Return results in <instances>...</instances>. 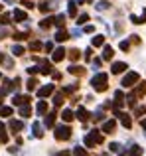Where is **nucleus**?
I'll return each mask as SVG.
<instances>
[{
    "label": "nucleus",
    "mask_w": 146,
    "mask_h": 156,
    "mask_svg": "<svg viewBox=\"0 0 146 156\" xmlns=\"http://www.w3.org/2000/svg\"><path fill=\"white\" fill-rule=\"evenodd\" d=\"M107 81H109L107 73H97V75L91 79V85H93V89H95V91L103 93L105 89H107Z\"/></svg>",
    "instance_id": "1"
},
{
    "label": "nucleus",
    "mask_w": 146,
    "mask_h": 156,
    "mask_svg": "<svg viewBox=\"0 0 146 156\" xmlns=\"http://www.w3.org/2000/svg\"><path fill=\"white\" fill-rule=\"evenodd\" d=\"M69 136H71V129L67 125L55 126V138H57V140H69Z\"/></svg>",
    "instance_id": "2"
},
{
    "label": "nucleus",
    "mask_w": 146,
    "mask_h": 156,
    "mask_svg": "<svg viewBox=\"0 0 146 156\" xmlns=\"http://www.w3.org/2000/svg\"><path fill=\"white\" fill-rule=\"evenodd\" d=\"M103 142V136L99 134V130H93V133H89L87 136H85V144L89 146V148H93L95 144H101Z\"/></svg>",
    "instance_id": "3"
},
{
    "label": "nucleus",
    "mask_w": 146,
    "mask_h": 156,
    "mask_svg": "<svg viewBox=\"0 0 146 156\" xmlns=\"http://www.w3.org/2000/svg\"><path fill=\"white\" fill-rule=\"evenodd\" d=\"M138 79H140V75L136 71L127 73V75H124V79H123V87H132L134 83H138Z\"/></svg>",
    "instance_id": "4"
},
{
    "label": "nucleus",
    "mask_w": 146,
    "mask_h": 156,
    "mask_svg": "<svg viewBox=\"0 0 146 156\" xmlns=\"http://www.w3.org/2000/svg\"><path fill=\"white\" fill-rule=\"evenodd\" d=\"M124 69H128V67H127V63H123V61H116V63H113L111 71H113V73H123Z\"/></svg>",
    "instance_id": "5"
},
{
    "label": "nucleus",
    "mask_w": 146,
    "mask_h": 156,
    "mask_svg": "<svg viewBox=\"0 0 146 156\" xmlns=\"http://www.w3.org/2000/svg\"><path fill=\"white\" fill-rule=\"evenodd\" d=\"M51 93H54V85H46V87H42L38 91V95L40 97H47V95H51Z\"/></svg>",
    "instance_id": "6"
},
{
    "label": "nucleus",
    "mask_w": 146,
    "mask_h": 156,
    "mask_svg": "<svg viewBox=\"0 0 146 156\" xmlns=\"http://www.w3.org/2000/svg\"><path fill=\"white\" fill-rule=\"evenodd\" d=\"M63 57H65V50H63V48H57V50L54 51V57H51V59L54 61H61Z\"/></svg>",
    "instance_id": "7"
},
{
    "label": "nucleus",
    "mask_w": 146,
    "mask_h": 156,
    "mask_svg": "<svg viewBox=\"0 0 146 156\" xmlns=\"http://www.w3.org/2000/svg\"><path fill=\"white\" fill-rule=\"evenodd\" d=\"M116 115H119V117H120V121H123V125L127 126V129H130V125H132L130 117H128V115H124V113H119V111H116Z\"/></svg>",
    "instance_id": "8"
},
{
    "label": "nucleus",
    "mask_w": 146,
    "mask_h": 156,
    "mask_svg": "<svg viewBox=\"0 0 146 156\" xmlns=\"http://www.w3.org/2000/svg\"><path fill=\"white\" fill-rule=\"evenodd\" d=\"M14 20H20V22H24V20H28V14L24 10H14Z\"/></svg>",
    "instance_id": "9"
},
{
    "label": "nucleus",
    "mask_w": 146,
    "mask_h": 156,
    "mask_svg": "<svg viewBox=\"0 0 146 156\" xmlns=\"http://www.w3.org/2000/svg\"><path fill=\"white\" fill-rule=\"evenodd\" d=\"M115 126H116L115 121H107L103 125V133H113V130H115Z\"/></svg>",
    "instance_id": "10"
},
{
    "label": "nucleus",
    "mask_w": 146,
    "mask_h": 156,
    "mask_svg": "<svg viewBox=\"0 0 146 156\" xmlns=\"http://www.w3.org/2000/svg\"><path fill=\"white\" fill-rule=\"evenodd\" d=\"M32 129H34V136H36V138H42V136H43L42 125H40V122H34V126H32Z\"/></svg>",
    "instance_id": "11"
},
{
    "label": "nucleus",
    "mask_w": 146,
    "mask_h": 156,
    "mask_svg": "<svg viewBox=\"0 0 146 156\" xmlns=\"http://www.w3.org/2000/svg\"><path fill=\"white\" fill-rule=\"evenodd\" d=\"M113 55H115L113 48H111V46H105V50H103V59H111Z\"/></svg>",
    "instance_id": "12"
},
{
    "label": "nucleus",
    "mask_w": 146,
    "mask_h": 156,
    "mask_svg": "<svg viewBox=\"0 0 146 156\" xmlns=\"http://www.w3.org/2000/svg\"><path fill=\"white\" fill-rule=\"evenodd\" d=\"M10 129L14 130V133H16V130H22L24 129V122L22 121H10Z\"/></svg>",
    "instance_id": "13"
},
{
    "label": "nucleus",
    "mask_w": 146,
    "mask_h": 156,
    "mask_svg": "<svg viewBox=\"0 0 146 156\" xmlns=\"http://www.w3.org/2000/svg\"><path fill=\"white\" fill-rule=\"evenodd\" d=\"M77 119H79V121H87L89 119V113L83 109V107H79V111H77Z\"/></svg>",
    "instance_id": "14"
},
{
    "label": "nucleus",
    "mask_w": 146,
    "mask_h": 156,
    "mask_svg": "<svg viewBox=\"0 0 146 156\" xmlns=\"http://www.w3.org/2000/svg\"><path fill=\"white\" fill-rule=\"evenodd\" d=\"M91 44L95 48H99V46H103V44H105V38H103V36H95V38L91 40Z\"/></svg>",
    "instance_id": "15"
},
{
    "label": "nucleus",
    "mask_w": 146,
    "mask_h": 156,
    "mask_svg": "<svg viewBox=\"0 0 146 156\" xmlns=\"http://www.w3.org/2000/svg\"><path fill=\"white\" fill-rule=\"evenodd\" d=\"M54 122H55V115L51 113V115H47V117H46V121H43V125H46L47 129H50V126H54Z\"/></svg>",
    "instance_id": "16"
},
{
    "label": "nucleus",
    "mask_w": 146,
    "mask_h": 156,
    "mask_svg": "<svg viewBox=\"0 0 146 156\" xmlns=\"http://www.w3.org/2000/svg\"><path fill=\"white\" fill-rule=\"evenodd\" d=\"M67 36H69V34H67L65 30H59L57 34H55V40H57V42H65V40H67Z\"/></svg>",
    "instance_id": "17"
},
{
    "label": "nucleus",
    "mask_w": 146,
    "mask_h": 156,
    "mask_svg": "<svg viewBox=\"0 0 146 156\" xmlns=\"http://www.w3.org/2000/svg\"><path fill=\"white\" fill-rule=\"evenodd\" d=\"M28 101H30V97H20V95L14 97V105H26Z\"/></svg>",
    "instance_id": "18"
},
{
    "label": "nucleus",
    "mask_w": 146,
    "mask_h": 156,
    "mask_svg": "<svg viewBox=\"0 0 146 156\" xmlns=\"http://www.w3.org/2000/svg\"><path fill=\"white\" fill-rule=\"evenodd\" d=\"M69 73H73V75H83L85 69L83 67H77V65H71V67H69Z\"/></svg>",
    "instance_id": "19"
},
{
    "label": "nucleus",
    "mask_w": 146,
    "mask_h": 156,
    "mask_svg": "<svg viewBox=\"0 0 146 156\" xmlns=\"http://www.w3.org/2000/svg\"><path fill=\"white\" fill-rule=\"evenodd\" d=\"M38 113L40 115H46L47 113V103H46V101H40V103H38Z\"/></svg>",
    "instance_id": "20"
},
{
    "label": "nucleus",
    "mask_w": 146,
    "mask_h": 156,
    "mask_svg": "<svg viewBox=\"0 0 146 156\" xmlns=\"http://www.w3.org/2000/svg\"><path fill=\"white\" fill-rule=\"evenodd\" d=\"M61 119H63L65 122H69V121H73V113H71L69 109H65V111L61 113Z\"/></svg>",
    "instance_id": "21"
},
{
    "label": "nucleus",
    "mask_w": 146,
    "mask_h": 156,
    "mask_svg": "<svg viewBox=\"0 0 146 156\" xmlns=\"http://www.w3.org/2000/svg\"><path fill=\"white\" fill-rule=\"evenodd\" d=\"M51 71H54V67H51V63H47V61H43V63H42V73H46V75H47V73H51Z\"/></svg>",
    "instance_id": "22"
},
{
    "label": "nucleus",
    "mask_w": 146,
    "mask_h": 156,
    "mask_svg": "<svg viewBox=\"0 0 146 156\" xmlns=\"http://www.w3.org/2000/svg\"><path fill=\"white\" fill-rule=\"evenodd\" d=\"M115 101H116V105H123V103H124V95H123V91H116V93H115Z\"/></svg>",
    "instance_id": "23"
},
{
    "label": "nucleus",
    "mask_w": 146,
    "mask_h": 156,
    "mask_svg": "<svg viewBox=\"0 0 146 156\" xmlns=\"http://www.w3.org/2000/svg\"><path fill=\"white\" fill-rule=\"evenodd\" d=\"M140 154H142V148H140V146H132V150L128 152V156H140Z\"/></svg>",
    "instance_id": "24"
},
{
    "label": "nucleus",
    "mask_w": 146,
    "mask_h": 156,
    "mask_svg": "<svg viewBox=\"0 0 146 156\" xmlns=\"http://www.w3.org/2000/svg\"><path fill=\"white\" fill-rule=\"evenodd\" d=\"M20 107H22V109H20V115H22V117H28V115L32 113L30 107H26V105H20Z\"/></svg>",
    "instance_id": "25"
},
{
    "label": "nucleus",
    "mask_w": 146,
    "mask_h": 156,
    "mask_svg": "<svg viewBox=\"0 0 146 156\" xmlns=\"http://www.w3.org/2000/svg\"><path fill=\"white\" fill-rule=\"evenodd\" d=\"M67 6H69V16H77V6H75V2H73V0L67 4Z\"/></svg>",
    "instance_id": "26"
},
{
    "label": "nucleus",
    "mask_w": 146,
    "mask_h": 156,
    "mask_svg": "<svg viewBox=\"0 0 146 156\" xmlns=\"http://www.w3.org/2000/svg\"><path fill=\"white\" fill-rule=\"evenodd\" d=\"M54 22H55V24H57V26H65V16H63V14H59V16H57V18H55V20H54Z\"/></svg>",
    "instance_id": "27"
},
{
    "label": "nucleus",
    "mask_w": 146,
    "mask_h": 156,
    "mask_svg": "<svg viewBox=\"0 0 146 156\" xmlns=\"http://www.w3.org/2000/svg\"><path fill=\"white\" fill-rule=\"evenodd\" d=\"M51 24H54V18H46V20H42V24H40V26H42V28H50Z\"/></svg>",
    "instance_id": "28"
},
{
    "label": "nucleus",
    "mask_w": 146,
    "mask_h": 156,
    "mask_svg": "<svg viewBox=\"0 0 146 156\" xmlns=\"http://www.w3.org/2000/svg\"><path fill=\"white\" fill-rule=\"evenodd\" d=\"M30 50L32 51H40V50H42V44H40V42H32L30 44Z\"/></svg>",
    "instance_id": "29"
},
{
    "label": "nucleus",
    "mask_w": 146,
    "mask_h": 156,
    "mask_svg": "<svg viewBox=\"0 0 146 156\" xmlns=\"http://www.w3.org/2000/svg\"><path fill=\"white\" fill-rule=\"evenodd\" d=\"M109 148H111V150H113V152H120V150H123V146H120V144H119V142H113V144H111V146H109Z\"/></svg>",
    "instance_id": "30"
},
{
    "label": "nucleus",
    "mask_w": 146,
    "mask_h": 156,
    "mask_svg": "<svg viewBox=\"0 0 146 156\" xmlns=\"http://www.w3.org/2000/svg\"><path fill=\"white\" fill-rule=\"evenodd\" d=\"M54 103H55V105H57V107H59V105H61V103H63V93H57V95H55V99H54Z\"/></svg>",
    "instance_id": "31"
},
{
    "label": "nucleus",
    "mask_w": 146,
    "mask_h": 156,
    "mask_svg": "<svg viewBox=\"0 0 146 156\" xmlns=\"http://www.w3.org/2000/svg\"><path fill=\"white\" fill-rule=\"evenodd\" d=\"M12 53H14V55H22V53H24V48H22V46H14Z\"/></svg>",
    "instance_id": "32"
},
{
    "label": "nucleus",
    "mask_w": 146,
    "mask_h": 156,
    "mask_svg": "<svg viewBox=\"0 0 146 156\" xmlns=\"http://www.w3.org/2000/svg\"><path fill=\"white\" fill-rule=\"evenodd\" d=\"M0 113H2L4 117H10V115H12V109H10V107H2V109H0Z\"/></svg>",
    "instance_id": "33"
},
{
    "label": "nucleus",
    "mask_w": 146,
    "mask_h": 156,
    "mask_svg": "<svg viewBox=\"0 0 146 156\" xmlns=\"http://www.w3.org/2000/svg\"><path fill=\"white\" fill-rule=\"evenodd\" d=\"M36 85H38V81H36V79H28V89H30V91H34Z\"/></svg>",
    "instance_id": "34"
},
{
    "label": "nucleus",
    "mask_w": 146,
    "mask_h": 156,
    "mask_svg": "<svg viewBox=\"0 0 146 156\" xmlns=\"http://www.w3.org/2000/svg\"><path fill=\"white\" fill-rule=\"evenodd\" d=\"M69 57H71L73 61H75V59H79V50H71V51H69Z\"/></svg>",
    "instance_id": "35"
},
{
    "label": "nucleus",
    "mask_w": 146,
    "mask_h": 156,
    "mask_svg": "<svg viewBox=\"0 0 146 156\" xmlns=\"http://www.w3.org/2000/svg\"><path fill=\"white\" fill-rule=\"evenodd\" d=\"M87 20H89V16H87V14H81L79 18H77V24H85Z\"/></svg>",
    "instance_id": "36"
},
{
    "label": "nucleus",
    "mask_w": 146,
    "mask_h": 156,
    "mask_svg": "<svg viewBox=\"0 0 146 156\" xmlns=\"http://www.w3.org/2000/svg\"><path fill=\"white\" fill-rule=\"evenodd\" d=\"M75 156H87V152H85V148H79V146H77V148H75Z\"/></svg>",
    "instance_id": "37"
},
{
    "label": "nucleus",
    "mask_w": 146,
    "mask_h": 156,
    "mask_svg": "<svg viewBox=\"0 0 146 156\" xmlns=\"http://www.w3.org/2000/svg\"><path fill=\"white\" fill-rule=\"evenodd\" d=\"M128 48H130L128 42H120V50H123V51H128Z\"/></svg>",
    "instance_id": "38"
},
{
    "label": "nucleus",
    "mask_w": 146,
    "mask_h": 156,
    "mask_svg": "<svg viewBox=\"0 0 146 156\" xmlns=\"http://www.w3.org/2000/svg\"><path fill=\"white\" fill-rule=\"evenodd\" d=\"M97 8H99V10H107L109 4H107V2H99V4H97Z\"/></svg>",
    "instance_id": "39"
},
{
    "label": "nucleus",
    "mask_w": 146,
    "mask_h": 156,
    "mask_svg": "<svg viewBox=\"0 0 146 156\" xmlns=\"http://www.w3.org/2000/svg\"><path fill=\"white\" fill-rule=\"evenodd\" d=\"M22 4L26 8H34V2H30V0H22Z\"/></svg>",
    "instance_id": "40"
},
{
    "label": "nucleus",
    "mask_w": 146,
    "mask_h": 156,
    "mask_svg": "<svg viewBox=\"0 0 146 156\" xmlns=\"http://www.w3.org/2000/svg\"><path fill=\"white\" fill-rule=\"evenodd\" d=\"M40 10H42V12H47V10H50V6H47V2L40 4Z\"/></svg>",
    "instance_id": "41"
},
{
    "label": "nucleus",
    "mask_w": 146,
    "mask_h": 156,
    "mask_svg": "<svg viewBox=\"0 0 146 156\" xmlns=\"http://www.w3.org/2000/svg\"><path fill=\"white\" fill-rule=\"evenodd\" d=\"M28 38V34H16L14 36V40H26Z\"/></svg>",
    "instance_id": "42"
},
{
    "label": "nucleus",
    "mask_w": 146,
    "mask_h": 156,
    "mask_svg": "<svg viewBox=\"0 0 146 156\" xmlns=\"http://www.w3.org/2000/svg\"><path fill=\"white\" fill-rule=\"evenodd\" d=\"M43 48H46V51H51V50H54V46H51L50 42H47V44H46V46H43Z\"/></svg>",
    "instance_id": "43"
},
{
    "label": "nucleus",
    "mask_w": 146,
    "mask_h": 156,
    "mask_svg": "<svg viewBox=\"0 0 146 156\" xmlns=\"http://www.w3.org/2000/svg\"><path fill=\"white\" fill-rule=\"evenodd\" d=\"M93 30H95V28H93V26H85V32H87V34H91Z\"/></svg>",
    "instance_id": "44"
},
{
    "label": "nucleus",
    "mask_w": 146,
    "mask_h": 156,
    "mask_svg": "<svg viewBox=\"0 0 146 156\" xmlns=\"http://www.w3.org/2000/svg\"><path fill=\"white\" fill-rule=\"evenodd\" d=\"M140 125H142V129L146 130V119H142V121H140Z\"/></svg>",
    "instance_id": "45"
},
{
    "label": "nucleus",
    "mask_w": 146,
    "mask_h": 156,
    "mask_svg": "<svg viewBox=\"0 0 146 156\" xmlns=\"http://www.w3.org/2000/svg\"><path fill=\"white\" fill-rule=\"evenodd\" d=\"M57 156H69V154H67V152H59Z\"/></svg>",
    "instance_id": "46"
},
{
    "label": "nucleus",
    "mask_w": 146,
    "mask_h": 156,
    "mask_svg": "<svg viewBox=\"0 0 146 156\" xmlns=\"http://www.w3.org/2000/svg\"><path fill=\"white\" fill-rule=\"evenodd\" d=\"M79 2H93V0H79Z\"/></svg>",
    "instance_id": "47"
},
{
    "label": "nucleus",
    "mask_w": 146,
    "mask_h": 156,
    "mask_svg": "<svg viewBox=\"0 0 146 156\" xmlns=\"http://www.w3.org/2000/svg\"><path fill=\"white\" fill-rule=\"evenodd\" d=\"M6 2H14V0H6Z\"/></svg>",
    "instance_id": "48"
}]
</instances>
